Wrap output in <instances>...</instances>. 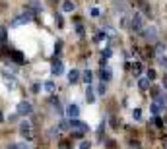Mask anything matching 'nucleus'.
Here are the masks:
<instances>
[{
	"label": "nucleus",
	"mask_w": 167,
	"mask_h": 149,
	"mask_svg": "<svg viewBox=\"0 0 167 149\" xmlns=\"http://www.w3.org/2000/svg\"><path fill=\"white\" fill-rule=\"evenodd\" d=\"M165 105H167V97H163V95H161V97H154L152 105H150V110H152V113L158 116L161 110L165 109Z\"/></svg>",
	"instance_id": "f257e3e1"
},
{
	"label": "nucleus",
	"mask_w": 167,
	"mask_h": 149,
	"mask_svg": "<svg viewBox=\"0 0 167 149\" xmlns=\"http://www.w3.org/2000/svg\"><path fill=\"white\" fill-rule=\"evenodd\" d=\"M130 27H132L134 31H142L144 29V16L138 14V12H134L132 19H130Z\"/></svg>",
	"instance_id": "f03ea898"
},
{
	"label": "nucleus",
	"mask_w": 167,
	"mask_h": 149,
	"mask_svg": "<svg viewBox=\"0 0 167 149\" xmlns=\"http://www.w3.org/2000/svg\"><path fill=\"white\" fill-rule=\"evenodd\" d=\"M142 37H144V39H148L150 43H155V41H158V27H155V25L146 27V29L142 31Z\"/></svg>",
	"instance_id": "7ed1b4c3"
},
{
	"label": "nucleus",
	"mask_w": 167,
	"mask_h": 149,
	"mask_svg": "<svg viewBox=\"0 0 167 149\" xmlns=\"http://www.w3.org/2000/svg\"><path fill=\"white\" fill-rule=\"evenodd\" d=\"M68 126L72 128V130H76V132H87L90 130V126L86 124V122H82V120H78V118H70V122H68Z\"/></svg>",
	"instance_id": "20e7f679"
},
{
	"label": "nucleus",
	"mask_w": 167,
	"mask_h": 149,
	"mask_svg": "<svg viewBox=\"0 0 167 149\" xmlns=\"http://www.w3.org/2000/svg\"><path fill=\"white\" fill-rule=\"evenodd\" d=\"M33 18V12H31V10H27V12H25L23 16H20V18H16L14 21H12V25L14 27H18V25H23V23H27V21Z\"/></svg>",
	"instance_id": "39448f33"
},
{
	"label": "nucleus",
	"mask_w": 167,
	"mask_h": 149,
	"mask_svg": "<svg viewBox=\"0 0 167 149\" xmlns=\"http://www.w3.org/2000/svg\"><path fill=\"white\" fill-rule=\"evenodd\" d=\"M16 110H18V114L25 116V114H31V113H33V106H31V103H27V101H22Z\"/></svg>",
	"instance_id": "423d86ee"
},
{
	"label": "nucleus",
	"mask_w": 167,
	"mask_h": 149,
	"mask_svg": "<svg viewBox=\"0 0 167 149\" xmlns=\"http://www.w3.org/2000/svg\"><path fill=\"white\" fill-rule=\"evenodd\" d=\"M66 114H68L70 118H78V114H80V106H78V105H68V106H66Z\"/></svg>",
	"instance_id": "0eeeda50"
},
{
	"label": "nucleus",
	"mask_w": 167,
	"mask_h": 149,
	"mask_svg": "<svg viewBox=\"0 0 167 149\" xmlns=\"http://www.w3.org/2000/svg\"><path fill=\"white\" fill-rule=\"evenodd\" d=\"M99 76H101V81H111V79H113V72L109 70V68L103 66V68H101V74H99Z\"/></svg>",
	"instance_id": "6e6552de"
},
{
	"label": "nucleus",
	"mask_w": 167,
	"mask_h": 149,
	"mask_svg": "<svg viewBox=\"0 0 167 149\" xmlns=\"http://www.w3.org/2000/svg\"><path fill=\"white\" fill-rule=\"evenodd\" d=\"M31 126H29V122H22V126H20V132H22V136L23 137H31Z\"/></svg>",
	"instance_id": "1a4fd4ad"
},
{
	"label": "nucleus",
	"mask_w": 167,
	"mask_h": 149,
	"mask_svg": "<svg viewBox=\"0 0 167 149\" xmlns=\"http://www.w3.org/2000/svg\"><path fill=\"white\" fill-rule=\"evenodd\" d=\"M74 8H76V4L72 0H64L62 2V12H74Z\"/></svg>",
	"instance_id": "9d476101"
},
{
	"label": "nucleus",
	"mask_w": 167,
	"mask_h": 149,
	"mask_svg": "<svg viewBox=\"0 0 167 149\" xmlns=\"http://www.w3.org/2000/svg\"><path fill=\"white\" fill-rule=\"evenodd\" d=\"M51 72H53L55 76H60V74L64 72V70H62V64H60L59 60H56V62H53V68H51Z\"/></svg>",
	"instance_id": "9b49d317"
},
{
	"label": "nucleus",
	"mask_w": 167,
	"mask_h": 149,
	"mask_svg": "<svg viewBox=\"0 0 167 149\" xmlns=\"http://www.w3.org/2000/svg\"><path fill=\"white\" fill-rule=\"evenodd\" d=\"M12 60H14V62H18V64H23V62H25V58H23V54H22L20 50H14V52H12Z\"/></svg>",
	"instance_id": "f8f14e48"
},
{
	"label": "nucleus",
	"mask_w": 167,
	"mask_h": 149,
	"mask_svg": "<svg viewBox=\"0 0 167 149\" xmlns=\"http://www.w3.org/2000/svg\"><path fill=\"white\" fill-rule=\"evenodd\" d=\"M78 79H80V72H78V70H72V72L68 74V81H70V83H76Z\"/></svg>",
	"instance_id": "ddd939ff"
},
{
	"label": "nucleus",
	"mask_w": 167,
	"mask_h": 149,
	"mask_svg": "<svg viewBox=\"0 0 167 149\" xmlns=\"http://www.w3.org/2000/svg\"><path fill=\"white\" fill-rule=\"evenodd\" d=\"M138 85H140V89H142V91H146V89H150V85H152V83H150L148 78H142V79L138 81Z\"/></svg>",
	"instance_id": "4468645a"
},
{
	"label": "nucleus",
	"mask_w": 167,
	"mask_h": 149,
	"mask_svg": "<svg viewBox=\"0 0 167 149\" xmlns=\"http://www.w3.org/2000/svg\"><path fill=\"white\" fill-rule=\"evenodd\" d=\"M86 101L87 103H93V89H91V85H87V91H86Z\"/></svg>",
	"instance_id": "2eb2a0df"
},
{
	"label": "nucleus",
	"mask_w": 167,
	"mask_h": 149,
	"mask_svg": "<svg viewBox=\"0 0 167 149\" xmlns=\"http://www.w3.org/2000/svg\"><path fill=\"white\" fill-rule=\"evenodd\" d=\"M91 79H93V74L90 70H86V72H84V81H86L87 85H91Z\"/></svg>",
	"instance_id": "dca6fc26"
},
{
	"label": "nucleus",
	"mask_w": 167,
	"mask_h": 149,
	"mask_svg": "<svg viewBox=\"0 0 167 149\" xmlns=\"http://www.w3.org/2000/svg\"><path fill=\"white\" fill-rule=\"evenodd\" d=\"M105 39H107L105 31H103V33H101V31H99V33H97L95 37H93V41H95V43H101V41H105Z\"/></svg>",
	"instance_id": "f3484780"
},
{
	"label": "nucleus",
	"mask_w": 167,
	"mask_h": 149,
	"mask_svg": "<svg viewBox=\"0 0 167 149\" xmlns=\"http://www.w3.org/2000/svg\"><path fill=\"white\" fill-rule=\"evenodd\" d=\"M132 72H134V76H140V74H142V64L136 62V64H134V68H132Z\"/></svg>",
	"instance_id": "a211bd4d"
},
{
	"label": "nucleus",
	"mask_w": 167,
	"mask_h": 149,
	"mask_svg": "<svg viewBox=\"0 0 167 149\" xmlns=\"http://www.w3.org/2000/svg\"><path fill=\"white\" fill-rule=\"evenodd\" d=\"M161 93H163V87H152V95H154V97H161Z\"/></svg>",
	"instance_id": "6ab92c4d"
},
{
	"label": "nucleus",
	"mask_w": 167,
	"mask_h": 149,
	"mask_svg": "<svg viewBox=\"0 0 167 149\" xmlns=\"http://www.w3.org/2000/svg\"><path fill=\"white\" fill-rule=\"evenodd\" d=\"M8 149H29V147L23 143H12V145H8Z\"/></svg>",
	"instance_id": "aec40b11"
},
{
	"label": "nucleus",
	"mask_w": 167,
	"mask_h": 149,
	"mask_svg": "<svg viewBox=\"0 0 167 149\" xmlns=\"http://www.w3.org/2000/svg\"><path fill=\"white\" fill-rule=\"evenodd\" d=\"M132 118H134V120H140V118H142V110H140V109H134V110H132Z\"/></svg>",
	"instance_id": "412c9836"
},
{
	"label": "nucleus",
	"mask_w": 167,
	"mask_h": 149,
	"mask_svg": "<svg viewBox=\"0 0 167 149\" xmlns=\"http://www.w3.org/2000/svg\"><path fill=\"white\" fill-rule=\"evenodd\" d=\"M45 89H47L49 93H53V91H55V83H53V81H45Z\"/></svg>",
	"instance_id": "4be33fe9"
},
{
	"label": "nucleus",
	"mask_w": 167,
	"mask_h": 149,
	"mask_svg": "<svg viewBox=\"0 0 167 149\" xmlns=\"http://www.w3.org/2000/svg\"><path fill=\"white\" fill-rule=\"evenodd\" d=\"M111 54H113L111 49H105V50H103V58H111Z\"/></svg>",
	"instance_id": "5701e85b"
},
{
	"label": "nucleus",
	"mask_w": 167,
	"mask_h": 149,
	"mask_svg": "<svg viewBox=\"0 0 167 149\" xmlns=\"http://www.w3.org/2000/svg\"><path fill=\"white\" fill-rule=\"evenodd\" d=\"M154 124L158 128H163V120H161V118H154Z\"/></svg>",
	"instance_id": "b1692460"
},
{
	"label": "nucleus",
	"mask_w": 167,
	"mask_h": 149,
	"mask_svg": "<svg viewBox=\"0 0 167 149\" xmlns=\"http://www.w3.org/2000/svg\"><path fill=\"white\" fill-rule=\"evenodd\" d=\"M146 78H148L150 81H152V79H155V72H154V70H148V76H146Z\"/></svg>",
	"instance_id": "393cba45"
},
{
	"label": "nucleus",
	"mask_w": 167,
	"mask_h": 149,
	"mask_svg": "<svg viewBox=\"0 0 167 149\" xmlns=\"http://www.w3.org/2000/svg\"><path fill=\"white\" fill-rule=\"evenodd\" d=\"M97 93H99V95H103V93H105V85H103V81L99 83V87H97Z\"/></svg>",
	"instance_id": "a878e982"
},
{
	"label": "nucleus",
	"mask_w": 167,
	"mask_h": 149,
	"mask_svg": "<svg viewBox=\"0 0 167 149\" xmlns=\"http://www.w3.org/2000/svg\"><path fill=\"white\" fill-rule=\"evenodd\" d=\"M90 145H91L90 141H82V143H80V149H90Z\"/></svg>",
	"instance_id": "bb28decb"
},
{
	"label": "nucleus",
	"mask_w": 167,
	"mask_h": 149,
	"mask_svg": "<svg viewBox=\"0 0 167 149\" xmlns=\"http://www.w3.org/2000/svg\"><path fill=\"white\" fill-rule=\"evenodd\" d=\"M59 149H70V145H68V141H60V145H59Z\"/></svg>",
	"instance_id": "cd10ccee"
},
{
	"label": "nucleus",
	"mask_w": 167,
	"mask_h": 149,
	"mask_svg": "<svg viewBox=\"0 0 167 149\" xmlns=\"http://www.w3.org/2000/svg\"><path fill=\"white\" fill-rule=\"evenodd\" d=\"M130 149H140V143L138 141H130Z\"/></svg>",
	"instance_id": "c85d7f7f"
},
{
	"label": "nucleus",
	"mask_w": 167,
	"mask_h": 149,
	"mask_svg": "<svg viewBox=\"0 0 167 149\" xmlns=\"http://www.w3.org/2000/svg\"><path fill=\"white\" fill-rule=\"evenodd\" d=\"M91 16H93V18H97V16H99V10L93 8V10H91Z\"/></svg>",
	"instance_id": "c756f323"
},
{
	"label": "nucleus",
	"mask_w": 167,
	"mask_h": 149,
	"mask_svg": "<svg viewBox=\"0 0 167 149\" xmlns=\"http://www.w3.org/2000/svg\"><path fill=\"white\" fill-rule=\"evenodd\" d=\"M163 89H167V78L163 79Z\"/></svg>",
	"instance_id": "7c9ffc66"
},
{
	"label": "nucleus",
	"mask_w": 167,
	"mask_h": 149,
	"mask_svg": "<svg viewBox=\"0 0 167 149\" xmlns=\"http://www.w3.org/2000/svg\"><path fill=\"white\" fill-rule=\"evenodd\" d=\"M163 147H165V149H167V141H165V143H163Z\"/></svg>",
	"instance_id": "2f4dec72"
}]
</instances>
